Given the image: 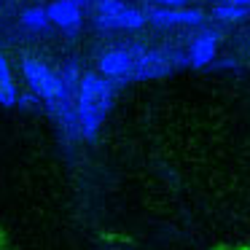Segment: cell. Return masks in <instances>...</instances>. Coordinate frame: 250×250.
Instances as JSON below:
<instances>
[{
  "label": "cell",
  "instance_id": "1",
  "mask_svg": "<svg viewBox=\"0 0 250 250\" xmlns=\"http://www.w3.org/2000/svg\"><path fill=\"white\" fill-rule=\"evenodd\" d=\"M116 89L110 81H105L100 73H83L76 89V121L78 137L94 140L113 108Z\"/></svg>",
  "mask_w": 250,
  "mask_h": 250
},
{
  "label": "cell",
  "instance_id": "2",
  "mask_svg": "<svg viewBox=\"0 0 250 250\" xmlns=\"http://www.w3.org/2000/svg\"><path fill=\"white\" fill-rule=\"evenodd\" d=\"M188 60L186 54L175 49H148V46H135V70L132 81H153L175 73L178 67H186Z\"/></svg>",
  "mask_w": 250,
  "mask_h": 250
},
{
  "label": "cell",
  "instance_id": "3",
  "mask_svg": "<svg viewBox=\"0 0 250 250\" xmlns=\"http://www.w3.org/2000/svg\"><path fill=\"white\" fill-rule=\"evenodd\" d=\"M94 8H97V27L103 30H140L146 24V11L124 0H100Z\"/></svg>",
  "mask_w": 250,
  "mask_h": 250
},
{
  "label": "cell",
  "instance_id": "4",
  "mask_svg": "<svg viewBox=\"0 0 250 250\" xmlns=\"http://www.w3.org/2000/svg\"><path fill=\"white\" fill-rule=\"evenodd\" d=\"M97 67H100V76L110 83L132 81V70H135V46H116V49L103 51Z\"/></svg>",
  "mask_w": 250,
  "mask_h": 250
},
{
  "label": "cell",
  "instance_id": "5",
  "mask_svg": "<svg viewBox=\"0 0 250 250\" xmlns=\"http://www.w3.org/2000/svg\"><path fill=\"white\" fill-rule=\"evenodd\" d=\"M146 22L153 27H199L205 24V14L199 8H151L146 14Z\"/></svg>",
  "mask_w": 250,
  "mask_h": 250
},
{
  "label": "cell",
  "instance_id": "6",
  "mask_svg": "<svg viewBox=\"0 0 250 250\" xmlns=\"http://www.w3.org/2000/svg\"><path fill=\"white\" fill-rule=\"evenodd\" d=\"M218 41H221L218 30H202V33L191 41L188 51H186L188 65L191 67H207V65H212V62H215V57H218Z\"/></svg>",
  "mask_w": 250,
  "mask_h": 250
},
{
  "label": "cell",
  "instance_id": "7",
  "mask_svg": "<svg viewBox=\"0 0 250 250\" xmlns=\"http://www.w3.org/2000/svg\"><path fill=\"white\" fill-rule=\"evenodd\" d=\"M46 17H49V24H57L65 33H78L83 24V14L73 0H54L46 8Z\"/></svg>",
  "mask_w": 250,
  "mask_h": 250
},
{
  "label": "cell",
  "instance_id": "8",
  "mask_svg": "<svg viewBox=\"0 0 250 250\" xmlns=\"http://www.w3.org/2000/svg\"><path fill=\"white\" fill-rule=\"evenodd\" d=\"M19 100V86L14 81V73H11V65L3 54H0V105L3 108H14Z\"/></svg>",
  "mask_w": 250,
  "mask_h": 250
},
{
  "label": "cell",
  "instance_id": "9",
  "mask_svg": "<svg viewBox=\"0 0 250 250\" xmlns=\"http://www.w3.org/2000/svg\"><path fill=\"white\" fill-rule=\"evenodd\" d=\"M57 76H60V81H62V86H65V92L70 94L73 100H76V89H78V81H81V76L83 73L78 70V65L76 62H65V65L57 70Z\"/></svg>",
  "mask_w": 250,
  "mask_h": 250
},
{
  "label": "cell",
  "instance_id": "10",
  "mask_svg": "<svg viewBox=\"0 0 250 250\" xmlns=\"http://www.w3.org/2000/svg\"><path fill=\"white\" fill-rule=\"evenodd\" d=\"M250 17L248 6H215L212 8V19L215 22H242Z\"/></svg>",
  "mask_w": 250,
  "mask_h": 250
},
{
  "label": "cell",
  "instance_id": "11",
  "mask_svg": "<svg viewBox=\"0 0 250 250\" xmlns=\"http://www.w3.org/2000/svg\"><path fill=\"white\" fill-rule=\"evenodd\" d=\"M22 24H24L27 30H35V33H43V30L49 27V17H46V8H41V6L27 8V11L22 14Z\"/></svg>",
  "mask_w": 250,
  "mask_h": 250
},
{
  "label": "cell",
  "instance_id": "12",
  "mask_svg": "<svg viewBox=\"0 0 250 250\" xmlns=\"http://www.w3.org/2000/svg\"><path fill=\"white\" fill-rule=\"evenodd\" d=\"M153 8H186L188 0H148Z\"/></svg>",
  "mask_w": 250,
  "mask_h": 250
},
{
  "label": "cell",
  "instance_id": "13",
  "mask_svg": "<svg viewBox=\"0 0 250 250\" xmlns=\"http://www.w3.org/2000/svg\"><path fill=\"white\" fill-rule=\"evenodd\" d=\"M17 105H22V108H27V110H33V108H41V100L35 97V94H19V100H17Z\"/></svg>",
  "mask_w": 250,
  "mask_h": 250
},
{
  "label": "cell",
  "instance_id": "14",
  "mask_svg": "<svg viewBox=\"0 0 250 250\" xmlns=\"http://www.w3.org/2000/svg\"><path fill=\"white\" fill-rule=\"evenodd\" d=\"M215 6H248L250 8V0H212Z\"/></svg>",
  "mask_w": 250,
  "mask_h": 250
},
{
  "label": "cell",
  "instance_id": "15",
  "mask_svg": "<svg viewBox=\"0 0 250 250\" xmlns=\"http://www.w3.org/2000/svg\"><path fill=\"white\" fill-rule=\"evenodd\" d=\"M73 3H76V6L81 8V6H97L100 0H73Z\"/></svg>",
  "mask_w": 250,
  "mask_h": 250
}]
</instances>
